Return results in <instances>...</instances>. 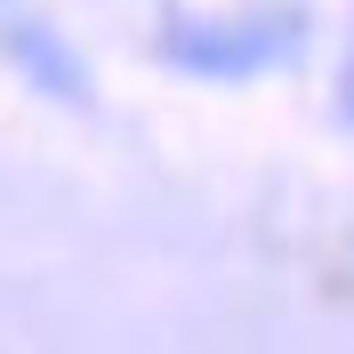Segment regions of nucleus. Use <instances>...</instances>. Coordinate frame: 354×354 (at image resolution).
Listing matches in <instances>:
<instances>
[{"mask_svg": "<svg viewBox=\"0 0 354 354\" xmlns=\"http://www.w3.org/2000/svg\"><path fill=\"white\" fill-rule=\"evenodd\" d=\"M290 41V24H177L169 57H185L194 73H250Z\"/></svg>", "mask_w": 354, "mask_h": 354, "instance_id": "obj_1", "label": "nucleus"}]
</instances>
